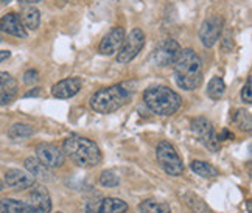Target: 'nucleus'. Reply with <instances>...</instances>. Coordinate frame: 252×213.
Masks as SVG:
<instances>
[{
	"mask_svg": "<svg viewBox=\"0 0 252 213\" xmlns=\"http://www.w3.org/2000/svg\"><path fill=\"white\" fill-rule=\"evenodd\" d=\"M145 39H147V37H145V33L140 30V28H134L128 36H125L123 45L117 53V62H120V64L131 62L143 48Z\"/></svg>",
	"mask_w": 252,
	"mask_h": 213,
	"instance_id": "423d86ee",
	"label": "nucleus"
},
{
	"mask_svg": "<svg viewBox=\"0 0 252 213\" xmlns=\"http://www.w3.org/2000/svg\"><path fill=\"white\" fill-rule=\"evenodd\" d=\"M17 95V81L6 72H0V106L11 103Z\"/></svg>",
	"mask_w": 252,
	"mask_h": 213,
	"instance_id": "dca6fc26",
	"label": "nucleus"
},
{
	"mask_svg": "<svg viewBox=\"0 0 252 213\" xmlns=\"http://www.w3.org/2000/svg\"><path fill=\"white\" fill-rule=\"evenodd\" d=\"M174 65V80L184 91H195L202 83V61L201 58L191 50L186 48L181 50Z\"/></svg>",
	"mask_w": 252,
	"mask_h": 213,
	"instance_id": "f257e3e1",
	"label": "nucleus"
},
{
	"mask_svg": "<svg viewBox=\"0 0 252 213\" xmlns=\"http://www.w3.org/2000/svg\"><path fill=\"white\" fill-rule=\"evenodd\" d=\"M63 152L76 165L84 168L96 167L101 163V151L98 145L78 134H72L64 140Z\"/></svg>",
	"mask_w": 252,
	"mask_h": 213,
	"instance_id": "f03ea898",
	"label": "nucleus"
},
{
	"mask_svg": "<svg viewBox=\"0 0 252 213\" xmlns=\"http://www.w3.org/2000/svg\"><path fill=\"white\" fill-rule=\"evenodd\" d=\"M184 199H186L187 206H189L193 212H195V213H213V212L210 210V207L196 195V193L189 191V193H186V195H184Z\"/></svg>",
	"mask_w": 252,
	"mask_h": 213,
	"instance_id": "aec40b11",
	"label": "nucleus"
},
{
	"mask_svg": "<svg viewBox=\"0 0 252 213\" xmlns=\"http://www.w3.org/2000/svg\"><path fill=\"white\" fill-rule=\"evenodd\" d=\"M0 30L16 37H27V30L22 25L21 17L16 13H9L0 19Z\"/></svg>",
	"mask_w": 252,
	"mask_h": 213,
	"instance_id": "f3484780",
	"label": "nucleus"
},
{
	"mask_svg": "<svg viewBox=\"0 0 252 213\" xmlns=\"http://www.w3.org/2000/svg\"><path fill=\"white\" fill-rule=\"evenodd\" d=\"M222 28H224V19L221 16H212L207 21L202 22L199 28V39L204 47H213L222 34Z\"/></svg>",
	"mask_w": 252,
	"mask_h": 213,
	"instance_id": "1a4fd4ad",
	"label": "nucleus"
},
{
	"mask_svg": "<svg viewBox=\"0 0 252 213\" xmlns=\"http://www.w3.org/2000/svg\"><path fill=\"white\" fill-rule=\"evenodd\" d=\"M0 213H27V209L22 201L2 199L0 201Z\"/></svg>",
	"mask_w": 252,
	"mask_h": 213,
	"instance_id": "393cba45",
	"label": "nucleus"
},
{
	"mask_svg": "<svg viewBox=\"0 0 252 213\" xmlns=\"http://www.w3.org/2000/svg\"><path fill=\"white\" fill-rule=\"evenodd\" d=\"M36 159L47 168H60L64 163V152L52 143H39L36 147Z\"/></svg>",
	"mask_w": 252,
	"mask_h": 213,
	"instance_id": "9b49d317",
	"label": "nucleus"
},
{
	"mask_svg": "<svg viewBox=\"0 0 252 213\" xmlns=\"http://www.w3.org/2000/svg\"><path fill=\"white\" fill-rule=\"evenodd\" d=\"M128 204L119 198H103L86 206V213H126Z\"/></svg>",
	"mask_w": 252,
	"mask_h": 213,
	"instance_id": "f8f14e48",
	"label": "nucleus"
},
{
	"mask_svg": "<svg viewBox=\"0 0 252 213\" xmlns=\"http://www.w3.org/2000/svg\"><path fill=\"white\" fill-rule=\"evenodd\" d=\"M226 92V84L220 76H213L207 84V95L212 100H220Z\"/></svg>",
	"mask_w": 252,
	"mask_h": 213,
	"instance_id": "4be33fe9",
	"label": "nucleus"
},
{
	"mask_svg": "<svg viewBox=\"0 0 252 213\" xmlns=\"http://www.w3.org/2000/svg\"><path fill=\"white\" fill-rule=\"evenodd\" d=\"M0 41H2V36H0Z\"/></svg>",
	"mask_w": 252,
	"mask_h": 213,
	"instance_id": "f704fd0d",
	"label": "nucleus"
},
{
	"mask_svg": "<svg viewBox=\"0 0 252 213\" xmlns=\"http://www.w3.org/2000/svg\"><path fill=\"white\" fill-rule=\"evenodd\" d=\"M232 122H234L240 129L243 131H251V112L245 111V109H237L234 117H232Z\"/></svg>",
	"mask_w": 252,
	"mask_h": 213,
	"instance_id": "a878e982",
	"label": "nucleus"
},
{
	"mask_svg": "<svg viewBox=\"0 0 252 213\" xmlns=\"http://www.w3.org/2000/svg\"><path fill=\"white\" fill-rule=\"evenodd\" d=\"M227 139H234V134H230L227 129H222L221 134H218V140H227Z\"/></svg>",
	"mask_w": 252,
	"mask_h": 213,
	"instance_id": "c756f323",
	"label": "nucleus"
},
{
	"mask_svg": "<svg viewBox=\"0 0 252 213\" xmlns=\"http://www.w3.org/2000/svg\"><path fill=\"white\" fill-rule=\"evenodd\" d=\"M81 80L80 78H67L63 80L58 84L53 86L52 89V95L55 98H60V100H65V98H72L76 93L80 92L81 89Z\"/></svg>",
	"mask_w": 252,
	"mask_h": 213,
	"instance_id": "4468645a",
	"label": "nucleus"
},
{
	"mask_svg": "<svg viewBox=\"0 0 252 213\" xmlns=\"http://www.w3.org/2000/svg\"><path fill=\"white\" fill-rule=\"evenodd\" d=\"M252 78L251 76H248L246 80V84L243 87V91H241V100H243L246 104H251L252 103Z\"/></svg>",
	"mask_w": 252,
	"mask_h": 213,
	"instance_id": "cd10ccee",
	"label": "nucleus"
},
{
	"mask_svg": "<svg viewBox=\"0 0 252 213\" xmlns=\"http://www.w3.org/2000/svg\"><path fill=\"white\" fill-rule=\"evenodd\" d=\"M123 41H125V28L115 27L101 39L98 52L104 56H111L114 53H119V50L123 45Z\"/></svg>",
	"mask_w": 252,
	"mask_h": 213,
	"instance_id": "ddd939ff",
	"label": "nucleus"
},
{
	"mask_svg": "<svg viewBox=\"0 0 252 213\" xmlns=\"http://www.w3.org/2000/svg\"><path fill=\"white\" fill-rule=\"evenodd\" d=\"M39 93H41V87H34L33 91H28L24 96H25V98H28V96H37Z\"/></svg>",
	"mask_w": 252,
	"mask_h": 213,
	"instance_id": "7c9ffc66",
	"label": "nucleus"
},
{
	"mask_svg": "<svg viewBox=\"0 0 252 213\" xmlns=\"http://www.w3.org/2000/svg\"><path fill=\"white\" fill-rule=\"evenodd\" d=\"M129 96L131 92L123 84H114L96 91L91 96V108L98 114H111L125 106Z\"/></svg>",
	"mask_w": 252,
	"mask_h": 213,
	"instance_id": "20e7f679",
	"label": "nucleus"
},
{
	"mask_svg": "<svg viewBox=\"0 0 252 213\" xmlns=\"http://www.w3.org/2000/svg\"><path fill=\"white\" fill-rule=\"evenodd\" d=\"M181 52V45L174 39H165L162 41L156 48H154L151 60L159 67H167L176 61V58Z\"/></svg>",
	"mask_w": 252,
	"mask_h": 213,
	"instance_id": "9d476101",
	"label": "nucleus"
},
{
	"mask_svg": "<svg viewBox=\"0 0 252 213\" xmlns=\"http://www.w3.org/2000/svg\"><path fill=\"white\" fill-rule=\"evenodd\" d=\"M21 21L22 25L28 30H36L39 27L41 22V13L39 9H36L34 6H27L22 9V14H21Z\"/></svg>",
	"mask_w": 252,
	"mask_h": 213,
	"instance_id": "6ab92c4d",
	"label": "nucleus"
},
{
	"mask_svg": "<svg viewBox=\"0 0 252 213\" xmlns=\"http://www.w3.org/2000/svg\"><path fill=\"white\" fill-rule=\"evenodd\" d=\"M0 190H2V182H0Z\"/></svg>",
	"mask_w": 252,
	"mask_h": 213,
	"instance_id": "72a5a7b5",
	"label": "nucleus"
},
{
	"mask_svg": "<svg viewBox=\"0 0 252 213\" xmlns=\"http://www.w3.org/2000/svg\"><path fill=\"white\" fill-rule=\"evenodd\" d=\"M25 168H27V171L30 173L34 179L36 178H39V179H52V176H53L50 168H47L44 163H41L36 157L25 159Z\"/></svg>",
	"mask_w": 252,
	"mask_h": 213,
	"instance_id": "a211bd4d",
	"label": "nucleus"
},
{
	"mask_svg": "<svg viewBox=\"0 0 252 213\" xmlns=\"http://www.w3.org/2000/svg\"><path fill=\"white\" fill-rule=\"evenodd\" d=\"M37 80H39V73H37V70H34V69L27 70L25 75H24V81H25V84H28V86H32V84L37 83Z\"/></svg>",
	"mask_w": 252,
	"mask_h": 213,
	"instance_id": "c85d7f7f",
	"label": "nucleus"
},
{
	"mask_svg": "<svg viewBox=\"0 0 252 213\" xmlns=\"http://www.w3.org/2000/svg\"><path fill=\"white\" fill-rule=\"evenodd\" d=\"M147 108L158 115H173L181 108V96L165 86L150 87L143 92Z\"/></svg>",
	"mask_w": 252,
	"mask_h": 213,
	"instance_id": "7ed1b4c3",
	"label": "nucleus"
},
{
	"mask_svg": "<svg viewBox=\"0 0 252 213\" xmlns=\"http://www.w3.org/2000/svg\"><path fill=\"white\" fill-rule=\"evenodd\" d=\"M21 3H28V5H33V3H37L41 2V0H19Z\"/></svg>",
	"mask_w": 252,
	"mask_h": 213,
	"instance_id": "473e14b6",
	"label": "nucleus"
},
{
	"mask_svg": "<svg viewBox=\"0 0 252 213\" xmlns=\"http://www.w3.org/2000/svg\"><path fill=\"white\" fill-rule=\"evenodd\" d=\"M5 182L8 187H11L14 190H24L28 187H33L34 185V178L32 174H28L25 171L21 170H8L5 174Z\"/></svg>",
	"mask_w": 252,
	"mask_h": 213,
	"instance_id": "2eb2a0df",
	"label": "nucleus"
},
{
	"mask_svg": "<svg viewBox=\"0 0 252 213\" xmlns=\"http://www.w3.org/2000/svg\"><path fill=\"white\" fill-rule=\"evenodd\" d=\"M33 128L30 124H25V123H14L11 128L8 129V135L11 137L13 140H17V139H27L33 135Z\"/></svg>",
	"mask_w": 252,
	"mask_h": 213,
	"instance_id": "b1692460",
	"label": "nucleus"
},
{
	"mask_svg": "<svg viewBox=\"0 0 252 213\" xmlns=\"http://www.w3.org/2000/svg\"><path fill=\"white\" fill-rule=\"evenodd\" d=\"M142 213H171V209L165 202H159L154 199H147L142 201L139 206Z\"/></svg>",
	"mask_w": 252,
	"mask_h": 213,
	"instance_id": "412c9836",
	"label": "nucleus"
},
{
	"mask_svg": "<svg viewBox=\"0 0 252 213\" xmlns=\"http://www.w3.org/2000/svg\"><path fill=\"white\" fill-rule=\"evenodd\" d=\"M25 204L27 213H50L52 210V199L45 187L33 185L30 195Z\"/></svg>",
	"mask_w": 252,
	"mask_h": 213,
	"instance_id": "6e6552de",
	"label": "nucleus"
},
{
	"mask_svg": "<svg viewBox=\"0 0 252 213\" xmlns=\"http://www.w3.org/2000/svg\"><path fill=\"white\" fill-rule=\"evenodd\" d=\"M100 183L103 187H117L120 183V179L114 171H103L100 176Z\"/></svg>",
	"mask_w": 252,
	"mask_h": 213,
	"instance_id": "bb28decb",
	"label": "nucleus"
},
{
	"mask_svg": "<svg viewBox=\"0 0 252 213\" xmlns=\"http://www.w3.org/2000/svg\"><path fill=\"white\" fill-rule=\"evenodd\" d=\"M190 167H191L193 171L198 174V176H202V178H215V176H218V170L215 167H212L210 163L204 162V160H193Z\"/></svg>",
	"mask_w": 252,
	"mask_h": 213,
	"instance_id": "5701e85b",
	"label": "nucleus"
},
{
	"mask_svg": "<svg viewBox=\"0 0 252 213\" xmlns=\"http://www.w3.org/2000/svg\"><path fill=\"white\" fill-rule=\"evenodd\" d=\"M158 162L160 163L162 170L170 176H181L184 171L182 159L178 154L176 148L168 142H160L156 150Z\"/></svg>",
	"mask_w": 252,
	"mask_h": 213,
	"instance_id": "39448f33",
	"label": "nucleus"
},
{
	"mask_svg": "<svg viewBox=\"0 0 252 213\" xmlns=\"http://www.w3.org/2000/svg\"><path fill=\"white\" fill-rule=\"evenodd\" d=\"M191 131L206 148H209L210 151H218V134L215 132V128H213L210 120L204 117H196L195 120H191Z\"/></svg>",
	"mask_w": 252,
	"mask_h": 213,
	"instance_id": "0eeeda50",
	"label": "nucleus"
},
{
	"mask_svg": "<svg viewBox=\"0 0 252 213\" xmlns=\"http://www.w3.org/2000/svg\"><path fill=\"white\" fill-rule=\"evenodd\" d=\"M9 56H11V53H9L8 50H2V52H0V62H3L5 60H8Z\"/></svg>",
	"mask_w": 252,
	"mask_h": 213,
	"instance_id": "2f4dec72",
	"label": "nucleus"
},
{
	"mask_svg": "<svg viewBox=\"0 0 252 213\" xmlns=\"http://www.w3.org/2000/svg\"><path fill=\"white\" fill-rule=\"evenodd\" d=\"M58 213H61V212H58Z\"/></svg>",
	"mask_w": 252,
	"mask_h": 213,
	"instance_id": "c9c22d12",
	"label": "nucleus"
}]
</instances>
